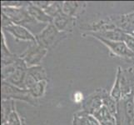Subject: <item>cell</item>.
Instances as JSON below:
<instances>
[{
	"instance_id": "6da1fadb",
	"label": "cell",
	"mask_w": 134,
	"mask_h": 125,
	"mask_svg": "<svg viewBox=\"0 0 134 125\" xmlns=\"http://www.w3.org/2000/svg\"><path fill=\"white\" fill-rule=\"evenodd\" d=\"M68 34L63 33L57 29L53 24L46 25L44 29L35 35L36 42L43 48L47 50H52L61 42L68 37Z\"/></svg>"
},
{
	"instance_id": "7a4b0ae2",
	"label": "cell",
	"mask_w": 134,
	"mask_h": 125,
	"mask_svg": "<svg viewBox=\"0 0 134 125\" xmlns=\"http://www.w3.org/2000/svg\"><path fill=\"white\" fill-rule=\"evenodd\" d=\"M19 100L32 106H38V100L30 94L29 89H21L6 81H2V100Z\"/></svg>"
},
{
	"instance_id": "3957f363",
	"label": "cell",
	"mask_w": 134,
	"mask_h": 125,
	"mask_svg": "<svg viewBox=\"0 0 134 125\" xmlns=\"http://www.w3.org/2000/svg\"><path fill=\"white\" fill-rule=\"evenodd\" d=\"M117 125H132L134 123V94L118 102Z\"/></svg>"
},
{
	"instance_id": "277c9868",
	"label": "cell",
	"mask_w": 134,
	"mask_h": 125,
	"mask_svg": "<svg viewBox=\"0 0 134 125\" xmlns=\"http://www.w3.org/2000/svg\"><path fill=\"white\" fill-rule=\"evenodd\" d=\"M48 50L40 46L37 42H31L29 44L24 52L19 55L27 64V67H34L41 65L43 59L47 55Z\"/></svg>"
},
{
	"instance_id": "5b68a950",
	"label": "cell",
	"mask_w": 134,
	"mask_h": 125,
	"mask_svg": "<svg viewBox=\"0 0 134 125\" xmlns=\"http://www.w3.org/2000/svg\"><path fill=\"white\" fill-rule=\"evenodd\" d=\"M2 13L8 17V18L12 22L13 24L24 26L25 24H32V23L35 22L34 18L29 15L25 7L2 8Z\"/></svg>"
},
{
	"instance_id": "8992f818",
	"label": "cell",
	"mask_w": 134,
	"mask_h": 125,
	"mask_svg": "<svg viewBox=\"0 0 134 125\" xmlns=\"http://www.w3.org/2000/svg\"><path fill=\"white\" fill-rule=\"evenodd\" d=\"M117 72L119 73L122 99L134 94V67L122 68L118 66Z\"/></svg>"
},
{
	"instance_id": "52a82bcc",
	"label": "cell",
	"mask_w": 134,
	"mask_h": 125,
	"mask_svg": "<svg viewBox=\"0 0 134 125\" xmlns=\"http://www.w3.org/2000/svg\"><path fill=\"white\" fill-rule=\"evenodd\" d=\"M94 39L100 41L107 47L110 53L114 56L123 59H134V53L127 48L126 44L122 41H111L100 37H93Z\"/></svg>"
},
{
	"instance_id": "ba28073f",
	"label": "cell",
	"mask_w": 134,
	"mask_h": 125,
	"mask_svg": "<svg viewBox=\"0 0 134 125\" xmlns=\"http://www.w3.org/2000/svg\"><path fill=\"white\" fill-rule=\"evenodd\" d=\"M112 18L118 29L134 37V11L125 14H112Z\"/></svg>"
},
{
	"instance_id": "9c48e42d",
	"label": "cell",
	"mask_w": 134,
	"mask_h": 125,
	"mask_svg": "<svg viewBox=\"0 0 134 125\" xmlns=\"http://www.w3.org/2000/svg\"><path fill=\"white\" fill-rule=\"evenodd\" d=\"M43 80L48 81V75L46 69L42 65L29 67L24 81V89H29L35 83Z\"/></svg>"
},
{
	"instance_id": "30bf717a",
	"label": "cell",
	"mask_w": 134,
	"mask_h": 125,
	"mask_svg": "<svg viewBox=\"0 0 134 125\" xmlns=\"http://www.w3.org/2000/svg\"><path fill=\"white\" fill-rule=\"evenodd\" d=\"M29 67L27 66V64L24 63V61L20 57L18 58L17 61V66L10 75L8 76L6 81L11 84L14 85L16 87L21 88V89H24V81L27 75V71Z\"/></svg>"
},
{
	"instance_id": "8fae6325",
	"label": "cell",
	"mask_w": 134,
	"mask_h": 125,
	"mask_svg": "<svg viewBox=\"0 0 134 125\" xmlns=\"http://www.w3.org/2000/svg\"><path fill=\"white\" fill-rule=\"evenodd\" d=\"M102 89H96L93 93H92L82 104V110L84 112L93 115L97 111L100 109L103 106V98H102Z\"/></svg>"
},
{
	"instance_id": "7c38bea8",
	"label": "cell",
	"mask_w": 134,
	"mask_h": 125,
	"mask_svg": "<svg viewBox=\"0 0 134 125\" xmlns=\"http://www.w3.org/2000/svg\"><path fill=\"white\" fill-rule=\"evenodd\" d=\"M2 30L3 32H7L9 34H11L13 39L17 42L18 41H26L31 43V42H35V35H34L31 32L22 25L17 24H11L8 27L3 28Z\"/></svg>"
},
{
	"instance_id": "4fadbf2b",
	"label": "cell",
	"mask_w": 134,
	"mask_h": 125,
	"mask_svg": "<svg viewBox=\"0 0 134 125\" xmlns=\"http://www.w3.org/2000/svg\"><path fill=\"white\" fill-rule=\"evenodd\" d=\"M53 24L58 31L69 34L76 26L77 18L68 16L63 12L53 18Z\"/></svg>"
},
{
	"instance_id": "5bb4252c",
	"label": "cell",
	"mask_w": 134,
	"mask_h": 125,
	"mask_svg": "<svg viewBox=\"0 0 134 125\" xmlns=\"http://www.w3.org/2000/svg\"><path fill=\"white\" fill-rule=\"evenodd\" d=\"M87 4L86 2L81 1H63V12L65 14L74 18H79L86 11Z\"/></svg>"
},
{
	"instance_id": "9a60e30c",
	"label": "cell",
	"mask_w": 134,
	"mask_h": 125,
	"mask_svg": "<svg viewBox=\"0 0 134 125\" xmlns=\"http://www.w3.org/2000/svg\"><path fill=\"white\" fill-rule=\"evenodd\" d=\"M25 8L27 9V11L29 12V15L34 18V20L35 22H38L41 23V24H46L47 25L53 23V18L50 16H48L44 10L35 6L32 3V1L27 2Z\"/></svg>"
},
{
	"instance_id": "2e32d148",
	"label": "cell",
	"mask_w": 134,
	"mask_h": 125,
	"mask_svg": "<svg viewBox=\"0 0 134 125\" xmlns=\"http://www.w3.org/2000/svg\"><path fill=\"white\" fill-rule=\"evenodd\" d=\"M72 125H100V123L93 115L87 113L81 109L73 114Z\"/></svg>"
},
{
	"instance_id": "e0dca14e",
	"label": "cell",
	"mask_w": 134,
	"mask_h": 125,
	"mask_svg": "<svg viewBox=\"0 0 134 125\" xmlns=\"http://www.w3.org/2000/svg\"><path fill=\"white\" fill-rule=\"evenodd\" d=\"M93 116L98 121L100 125H117L116 117L105 106H103L97 111Z\"/></svg>"
},
{
	"instance_id": "ac0fdd59",
	"label": "cell",
	"mask_w": 134,
	"mask_h": 125,
	"mask_svg": "<svg viewBox=\"0 0 134 125\" xmlns=\"http://www.w3.org/2000/svg\"><path fill=\"white\" fill-rule=\"evenodd\" d=\"M2 36V44H1V54H2V67L7 66L8 64L14 63L19 58V55H16L11 53V51L8 48L6 44V39L4 35V32L1 31Z\"/></svg>"
},
{
	"instance_id": "d6986e66",
	"label": "cell",
	"mask_w": 134,
	"mask_h": 125,
	"mask_svg": "<svg viewBox=\"0 0 134 125\" xmlns=\"http://www.w3.org/2000/svg\"><path fill=\"white\" fill-rule=\"evenodd\" d=\"M102 98H103V106H105L116 117L118 111V102L112 98V96L110 95V93H108L105 89H102Z\"/></svg>"
},
{
	"instance_id": "ffe728a7",
	"label": "cell",
	"mask_w": 134,
	"mask_h": 125,
	"mask_svg": "<svg viewBox=\"0 0 134 125\" xmlns=\"http://www.w3.org/2000/svg\"><path fill=\"white\" fill-rule=\"evenodd\" d=\"M48 82V80H43V81L38 82L37 83H35L31 89H29V90L32 97L38 100L40 98H43L46 93Z\"/></svg>"
},
{
	"instance_id": "44dd1931",
	"label": "cell",
	"mask_w": 134,
	"mask_h": 125,
	"mask_svg": "<svg viewBox=\"0 0 134 125\" xmlns=\"http://www.w3.org/2000/svg\"><path fill=\"white\" fill-rule=\"evenodd\" d=\"M2 124L5 123L7 118L13 111L16 110V104L14 100H2Z\"/></svg>"
},
{
	"instance_id": "7402d4cb",
	"label": "cell",
	"mask_w": 134,
	"mask_h": 125,
	"mask_svg": "<svg viewBox=\"0 0 134 125\" xmlns=\"http://www.w3.org/2000/svg\"><path fill=\"white\" fill-rule=\"evenodd\" d=\"M63 3L61 1H52L50 5L45 9V13L52 18H55L59 13H63Z\"/></svg>"
},
{
	"instance_id": "603a6c76",
	"label": "cell",
	"mask_w": 134,
	"mask_h": 125,
	"mask_svg": "<svg viewBox=\"0 0 134 125\" xmlns=\"http://www.w3.org/2000/svg\"><path fill=\"white\" fill-rule=\"evenodd\" d=\"M110 95L112 98L117 102H119L120 99H122V92H121V85H120V77L119 73L117 72L116 78H115L114 83L110 90Z\"/></svg>"
},
{
	"instance_id": "cb8c5ba5",
	"label": "cell",
	"mask_w": 134,
	"mask_h": 125,
	"mask_svg": "<svg viewBox=\"0 0 134 125\" xmlns=\"http://www.w3.org/2000/svg\"><path fill=\"white\" fill-rule=\"evenodd\" d=\"M5 123H7L8 125H25L24 118L18 114V113L16 110L13 111V112L9 114V116L8 117Z\"/></svg>"
},
{
	"instance_id": "d4e9b609",
	"label": "cell",
	"mask_w": 134,
	"mask_h": 125,
	"mask_svg": "<svg viewBox=\"0 0 134 125\" xmlns=\"http://www.w3.org/2000/svg\"><path fill=\"white\" fill-rule=\"evenodd\" d=\"M27 2L24 1H3L1 2L2 8L5 7H12V8H21V7H25L27 5Z\"/></svg>"
},
{
	"instance_id": "484cf974",
	"label": "cell",
	"mask_w": 134,
	"mask_h": 125,
	"mask_svg": "<svg viewBox=\"0 0 134 125\" xmlns=\"http://www.w3.org/2000/svg\"><path fill=\"white\" fill-rule=\"evenodd\" d=\"M123 42L126 44V45L127 46V48L134 53V37L126 34L125 39H124Z\"/></svg>"
},
{
	"instance_id": "4316f807",
	"label": "cell",
	"mask_w": 134,
	"mask_h": 125,
	"mask_svg": "<svg viewBox=\"0 0 134 125\" xmlns=\"http://www.w3.org/2000/svg\"><path fill=\"white\" fill-rule=\"evenodd\" d=\"M72 99H73V102H74L75 104H82V102L84 101L85 99H84L83 94H82V92L76 91L72 95Z\"/></svg>"
},
{
	"instance_id": "83f0119b",
	"label": "cell",
	"mask_w": 134,
	"mask_h": 125,
	"mask_svg": "<svg viewBox=\"0 0 134 125\" xmlns=\"http://www.w3.org/2000/svg\"><path fill=\"white\" fill-rule=\"evenodd\" d=\"M52 1H32L35 6H37L38 8L43 9V10H45L46 8H47Z\"/></svg>"
},
{
	"instance_id": "f1b7e54d",
	"label": "cell",
	"mask_w": 134,
	"mask_h": 125,
	"mask_svg": "<svg viewBox=\"0 0 134 125\" xmlns=\"http://www.w3.org/2000/svg\"><path fill=\"white\" fill-rule=\"evenodd\" d=\"M13 24L12 22L10 21L8 18L7 16H5L3 14V13H1V25H2V29L3 28H5V27H8L9 25Z\"/></svg>"
},
{
	"instance_id": "f546056e",
	"label": "cell",
	"mask_w": 134,
	"mask_h": 125,
	"mask_svg": "<svg viewBox=\"0 0 134 125\" xmlns=\"http://www.w3.org/2000/svg\"><path fill=\"white\" fill-rule=\"evenodd\" d=\"M132 125H134V123H133V124H132Z\"/></svg>"
}]
</instances>
